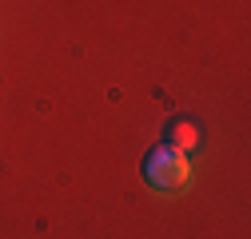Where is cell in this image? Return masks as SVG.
I'll use <instances>...</instances> for the list:
<instances>
[{
	"label": "cell",
	"instance_id": "cell-1",
	"mask_svg": "<svg viewBox=\"0 0 251 239\" xmlns=\"http://www.w3.org/2000/svg\"><path fill=\"white\" fill-rule=\"evenodd\" d=\"M187 175H192V164H187V156L176 152V147L160 143L155 152L144 156V184L151 191H183Z\"/></svg>",
	"mask_w": 251,
	"mask_h": 239
},
{
	"label": "cell",
	"instance_id": "cell-2",
	"mask_svg": "<svg viewBox=\"0 0 251 239\" xmlns=\"http://www.w3.org/2000/svg\"><path fill=\"white\" fill-rule=\"evenodd\" d=\"M164 147H176V152H196L200 147V128H196V120H183V116H176V120H168L164 124Z\"/></svg>",
	"mask_w": 251,
	"mask_h": 239
}]
</instances>
